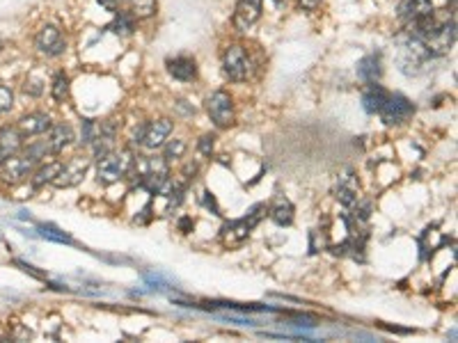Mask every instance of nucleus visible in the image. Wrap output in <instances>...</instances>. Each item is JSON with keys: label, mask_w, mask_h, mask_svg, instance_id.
I'll list each match as a JSON object with an SVG mask.
<instances>
[{"label": "nucleus", "mask_w": 458, "mask_h": 343, "mask_svg": "<svg viewBox=\"0 0 458 343\" xmlns=\"http://www.w3.org/2000/svg\"><path fill=\"white\" fill-rule=\"evenodd\" d=\"M133 153L131 149H122V151H111L106 153L104 158H99L97 165V181L101 186H113L117 184L120 179L126 177L131 163H133Z\"/></svg>", "instance_id": "f257e3e1"}, {"label": "nucleus", "mask_w": 458, "mask_h": 343, "mask_svg": "<svg viewBox=\"0 0 458 343\" xmlns=\"http://www.w3.org/2000/svg\"><path fill=\"white\" fill-rule=\"evenodd\" d=\"M37 165H39V160H35L30 153H26L21 149L19 153H14V156L5 158L3 163H0V181L7 186L23 184L26 179H30V174Z\"/></svg>", "instance_id": "f03ea898"}, {"label": "nucleus", "mask_w": 458, "mask_h": 343, "mask_svg": "<svg viewBox=\"0 0 458 343\" xmlns=\"http://www.w3.org/2000/svg\"><path fill=\"white\" fill-rule=\"evenodd\" d=\"M222 71L231 83H243L252 76V60L241 43H231L222 53Z\"/></svg>", "instance_id": "7ed1b4c3"}, {"label": "nucleus", "mask_w": 458, "mask_h": 343, "mask_svg": "<svg viewBox=\"0 0 458 343\" xmlns=\"http://www.w3.org/2000/svg\"><path fill=\"white\" fill-rule=\"evenodd\" d=\"M204 106H207L211 121H213L218 128H229L231 124H234V99L229 97V92H225V90L211 92L204 101Z\"/></svg>", "instance_id": "20e7f679"}, {"label": "nucleus", "mask_w": 458, "mask_h": 343, "mask_svg": "<svg viewBox=\"0 0 458 343\" xmlns=\"http://www.w3.org/2000/svg\"><path fill=\"white\" fill-rule=\"evenodd\" d=\"M378 115H381L383 124L397 126V124H405L415 115V104L408 97H403V94H388V99H385Z\"/></svg>", "instance_id": "39448f33"}, {"label": "nucleus", "mask_w": 458, "mask_h": 343, "mask_svg": "<svg viewBox=\"0 0 458 343\" xmlns=\"http://www.w3.org/2000/svg\"><path fill=\"white\" fill-rule=\"evenodd\" d=\"M35 48L46 57H60L67 50V39L62 37V30L53 23H46L35 35Z\"/></svg>", "instance_id": "423d86ee"}, {"label": "nucleus", "mask_w": 458, "mask_h": 343, "mask_svg": "<svg viewBox=\"0 0 458 343\" xmlns=\"http://www.w3.org/2000/svg\"><path fill=\"white\" fill-rule=\"evenodd\" d=\"M90 163L92 160L87 156L69 158L67 163H62L60 172H57V177L53 179V186L55 188H74V186H78L87 174V170H90Z\"/></svg>", "instance_id": "0eeeda50"}, {"label": "nucleus", "mask_w": 458, "mask_h": 343, "mask_svg": "<svg viewBox=\"0 0 458 343\" xmlns=\"http://www.w3.org/2000/svg\"><path fill=\"white\" fill-rule=\"evenodd\" d=\"M167 181H170V163H165L163 158H147V172L140 181L142 190H147L149 195H158Z\"/></svg>", "instance_id": "6e6552de"}, {"label": "nucleus", "mask_w": 458, "mask_h": 343, "mask_svg": "<svg viewBox=\"0 0 458 343\" xmlns=\"http://www.w3.org/2000/svg\"><path fill=\"white\" fill-rule=\"evenodd\" d=\"M261 3L264 0H238L231 23L238 32H248L250 28L261 19Z\"/></svg>", "instance_id": "1a4fd4ad"}, {"label": "nucleus", "mask_w": 458, "mask_h": 343, "mask_svg": "<svg viewBox=\"0 0 458 343\" xmlns=\"http://www.w3.org/2000/svg\"><path fill=\"white\" fill-rule=\"evenodd\" d=\"M174 128L172 119H167V117H163V119H154V121H147V128H144V140H142V147L149 149V151H156L161 149L165 140L170 137Z\"/></svg>", "instance_id": "9d476101"}, {"label": "nucleus", "mask_w": 458, "mask_h": 343, "mask_svg": "<svg viewBox=\"0 0 458 343\" xmlns=\"http://www.w3.org/2000/svg\"><path fill=\"white\" fill-rule=\"evenodd\" d=\"M165 67H167V74L174 80H179V83H193V80H198V62H195V57H188V55L170 57V60L165 62Z\"/></svg>", "instance_id": "9b49d317"}, {"label": "nucleus", "mask_w": 458, "mask_h": 343, "mask_svg": "<svg viewBox=\"0 0 458 343\" xmlns=\"http://www.w3.org/2000/svg\"><path fill=\"white\" fill-rule=\"evenodd\" d=\"M433 10H435V7H433L431 0H401L399 7H397V17H399L401 23L410 26V23H415V21H419V19L428 17V14H431Z\"/></svg>", "instance_id": "f8f14e48"}, {"label": "nucleus", "mask_w": 458, "mask_h": 343, "mask_svg": "<svg viewBox=\"0 0 458 343\" xmlns=\"http://www.w3.org/2000/svg\"><path fill=\"white\" fill-rule=\"evenodd\" d=\"M46 149H48V156L50 153H60L64 151V147H69L71 142H74V128L69 126V124H50V128L46 130Z\"/></svg>", "instance_id": "ddd939ff"}, {"label": "nucleus", "mask_w": 458, "mask_h": 343, "mask_svg": "<svg viewBox=\"0 0 458 343\" xmlns=\"http://www.w3.org/2000/svg\"><path fill=\"white\" fill-rule=\"evenodd\" d=\"M26 144V135L21 133L19 126H3L0 128V163H3L5 158L14 156V153H19L23 149Z\"/></svg>", "instance_id": "4468645a"}, {"label": "nucleus", "mask_w": 458, "mask_h": 343, "mask_svg": "<svg viewBox=\"0 0 458 343\" xmlns=\"http://www.w3.org/2000/svg\"><path fill=\"white\" fill-rule=\"evenodd\" d=\"M337 199L339 204H344L346 208L358 204V177H355V172L351 167L341 172L337 179Z\"/></svg>", "instance_id": "2eb2a0df"}, {"label": "nucleus", "mask_w": 458, "mask_h": 343, "mask_svg": "<svg viewBox=\"0 0 458 343\" xmlns=\"http://www.w3.org/2000/svg\"><path fill=\"white\" fill-rule=\"evenodd\" d=\"M50 124H53L50 121V115L35 110V112H26L23 117H21V119L17 121V126L26 137H35V135L46 133V130L50 128Z\"/></svg>", "instance_id": "dca6fc26"}, {"label": "nucleus", "mask_w": 458, "mask_h": 343, "mask_svg": "<svg viewBox=\"0 0 458 343\" xmlns=\"http://www.w3.org/2000/svg\"><path fill=\"white\" fill-rule=\"evenodd\" d=\"M254 227L248 222V217H241V220H231L222 227V245L225 247H238L245 238L250 236V231Z\"/></svg>", "instance_id": "f3484780"}, {"label": "nucleus", "mask_w": 458, "mask_h": 343, "mask_svg": "<svg viewBox=\"0 0 458 343\" xmlns=\"http://www.w3.org/2000/svg\"><path fill=\"white\" fill-rule=\"evenodd\" d=\"M381 76H383V57H381V53H369L358 62V78L365 85L378 83Z\"/></svg>", "instance_id": "a211bd4d"}, {"label": "nucleus", "mask_w": 458, "mask_h": 343, "mask_svg": "<svg viewBox=\"0 0 458 343\" xmlns=\"http://www.w3.org/2000/svg\"><path fill=\"white\" fill-rule=\"evenodd\" d=\"M388 90H385L383 85L378 83H369L367 90L362 92V108H365L367 115H376L381 112V108L385 104V99H388Z\"/></svg>", "instance_id": "6ab92c4d"}, {"label": "nucleus", "mask_w": 458, "mask_h": 343, "mask_svg": "<svg viewBox=\"0 0 458 343\" xmlns=\"http://www.w3.org/2000/svg\"><path fill=\"white\" fill-rule=\"evenodd\" d=\"M122 12L131 14L135 21H147L156 14V0H124Z\"/></svg>", "instance_id": "aec40b11"}, {"label": "nucleus", "mask_w": 458, "mask_h": 343, "mask_svg": "<svg viewBox=\"0 0 458 343\" xmlns=\"http://www.w3.org/2000/svg\"><path fill=\"white\" fill-rule=\"evenodd\" d=\"M268 215H271V220L278 224V227H289V224L294 222V204L289 202L287 197H278L273 208H268Z\"/></svg>", "instance_id": "412c9836"}, {"label": "nucleus", "mask_w": 458, "mask_h": 343, "mask_svg": "<svg viewBox=\"0 0 458 343\" xmlns=\"http://www.w3.org/2000/svg\"><path fill=\"white\" fill-rule=\"evenodd\" d=\"M60 167H62L60 160H53V163H44L39 167H35L30 174L32 188H44L46 184H53V179L57 177V172H60Z\"/></svg>", "instance_id": "4be33fe9"}, {"label": "nucleus", "mask_w": 458, "mask_h": 343, "mask_svg": "<svg viewBox=\"0 0 458 343\" xmlns=\"http://www.w3.org/2000/svg\"><path fill=\"white\" fill-rule=\"evenodd\" d=\"M108 30L113 35H117V37H131L135 30V19L120 10V12H115V19H113V23L108 26Z\"/></svg>", "instance_id": "5701e85b"}, {"label": "nucleus", "mask_w": 458, "mask_h": 343, "mask_svg": "<svg viewBox=\"0 0 458 343\" xmlns=\"http://www.w3.org/2000/svg\"><path fill=\"white\" fill-rule=\"evenodd\" d=\"M69 90H71L69 76L64 74V71H57V74L53 76V83H50V97H53L55 104H64L69 97Z\"/></svg>", "instance_id": "b1692460"}, {"label": "nucleus", "mask_w": 458, "mask_h": 343, "mask_svg": "<svg viewBox=\"0 0 458 343\" xmlns=\"http://www.w3.org/2000/svg\"><path fill=\"white\" fill-rule=\"evenodd\" d=\"M44 92H46V80L39 74H28V78L23 80V94H28V97H32V99H39Z\"/></svg>", "instance_id": "393cba45"}, {"label": "nucleus", "mask_w": 458, "mask_h": 343, "mask_svg": "<svg viewBox=\"0 0 458 343\" xmlns=\"http://www.w3.org/2000/svg\"><path fill=\"white\" fill-rule=\"evenodd\" d=\"M186 153V142L179 140V137H174V140H165L163 144V160L165 163H172V160H179L184 158Z\"/></svg>", "instance_id": "a878e982"}, {"label": "nucleus", "mask_w": 458, "mask_h": 343, "mask_svg": "<svg viewBox=\"0 0 458 343\" xmlns=\"http://www.w3.org/2000/svg\"><path fill=\"white\" fill-rule=\"evenodd\" d=\"M39 236H44L46 240H55V243H67V245L74 243L69 233H64L60 227H55V224H50V222L39 224Z\"/></svg>", "instance_id": "bb28decb"}, {"label": "nucleus", "mask_w": 458, "mask_h": 343, "mask_svg": "<svg viewBox=\"0 0 458 343\" xmlns=\"http://www.w3.org/2000/svg\"><path fill=\"white\" fill-rule=\"evenodd\" d=\"M14 108V92L10 85L0 83V117H5Z\"/></svg>", "instance_id": "cd10ccee"}, {"label": "nucleus", "mask_w": 458, "mask_h": 343, "mask_svg": "<svg viewBox=\"0 0 458 343\" xmlns=\"http://www.w3.org/2000/svg\"><path fill=\"white\" fill-rule=\"evenodd\" d=\"M97 133H99L97 124H94L92 119H85V121H83V130H81V144L90 147V144L97 140Z\"/></svg>", "instance_id": "c85d7f7f"}, {"label": "nucleus", "mask_w": 458, "mask_h": 343, "mask_svg": "<svg viewBox=\"0 0 458 343\" xmlns=\"http://www.w3.org/2000/svg\"><path fill=\"white\" fill-rule=\"evenodd\" d=\"M213 144H216V135H202L200 142H198V151L202 153V156H211V151H213Z\"/></svg>", "instance_id": "c756f323"}, {"label": "nucleus", "mask_w": 458, "mask_h": 343, "mask_svg": "<svg viewBox=\"0 0 458 343\" xmlns=\"http://www.w3.org/2000/svg\"><path fill=\"white\" fill-rule=\"evenodd\" d=\"M195 174H198V163H188L186 167H184V172H181V177H184V181L181 184H191V181L195 179Z\"/></svg>", "instance_id": "7c9ffc66"}, {"label": "nucleus", "mask_w": 458, "mask_h": 343, "mask_svg": "<svg viewBox=\"0 0 458 343\" xmlns=\"http://www.w3.org/2000/svg\"><path fill=\"white\" fill-rule=\"evenodd\" d=\"M144 128H147V121L140 124V126L133 130V135H131V144H133V147H135V144H137V147L142 144V140H144Z\"/></svg>", "instance_id": "2f4dec72"}, {"label": "nucleus", "mask_w": 458, "mask_h": 343, "mask_svg": "<svg viewBox=\"0 0 458 343\" xmlns=\"http://www.w3.org/2000/svg\"><path fill=\"white\" fill-rule=\"evenodd\" d=\"M177 227H179L181 233H191L193 227H195V222H193V217H191V215H184V217H179Z\"/></svg>", "instance_id": "473e14b6"}, {"label": "nucleus", "mask_w": 458, "mask_h": 343, "mask_svg": "<svg viewBox=\"0 0 458 343\" xmlns=\"http://www.w3.org/2000/svg\"><path fill=\"white\" fill-rule=\"evenodd\" d=\"M204 206L211 210L213 215H220V206H218V202H216V197L211 195V193H204Z\"/></svg>", "instance_id": "72a5a7b5"}, {"label": "nucleus", "mask_w": 458, "mask_h": 343, "mask_svg": "<svg viewBox=\"0 0 458 343\" xmlns=\"http://www.w3.org/2000/svg\"><path fill=\"white\" fill-rule=\"evenodd\" d=\"M321 3H323V0H298V5H300L305 12H314V10H318V7H321Z\"/></svg>", "instance_id": "f704fd0d"}, {"label": "nucleus", "mask_w": 458, "mask_h": 343, "mask_svg": "<svg viewBox=\"0 0 458 343\" xmlns=\"http://www.w3.org/2000/svg\"><path fill=\"white\" fill-rule=\"evenodd\" d=\"M177 110L181 112V115H186V117H193L195 115V108L193 106H188V101H177Z\"/></svg>", "instance_id": "c9c22d12"}, {"label": "nucleus", "mask_w": 458, "mask_h": 343, "mask_svg": "<svg viewBox=\"0 0 458 343\" xmlns=\"http://www.w3.org/2000/svg\"><path fill=\"white\" fill-rule=\"evenodd\" d=\"M142 215H135V222L137 224H144V222H149V217H151V206L147 204V206H144L142 210H140Z\"/></svg>", "instance_id": "e433bc0d"}, {"label": "nucleus", "mask_w": 458, "mask_h": 343, "mask_svg": "<svg viewBox=\"0 0 458 343\" xmlns=\"http://www.w3.org/2000/svg\"><path fill=\"white\" fill-rule=\"evenodd\" d=\"M5 53H7V43L0 39V62H3V57H5Z\"/></svg>", "instance_id": "4c0bfd02"}, {"label": "nucleus", "mask_w": 458, "mask_h": 343, "mask_svg": "<svg viewBox=\"0 0 458 343\" xmlns=\"http://www.w3.org/2000/svg\"><path fill=\"white\" fill-rule=\"evenodd\" d=\"M273 3H282V0H273Z\"/></svg>", "instance_id": "58836bf2"}]
</instances>
